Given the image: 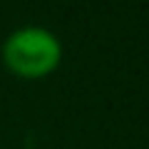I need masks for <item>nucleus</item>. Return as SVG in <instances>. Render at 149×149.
Instances as JSON below:
<instances>
[{"label":"nucleus","instance_id":"nucleus-1","mask_svg":"<svg viewBox=\"0 0 149 149\" xmlns=\"http://www.w3.org/2000/svg\"><path fill=\"white\" fill-rule=\"evenodd\" d=\"M3 60L10 67V72L35 80L57 70L62 60V45L57 35L47 27H17L3 45Z\"/></svg>","mask_w":149,"mask_h":149}]
</instances>
